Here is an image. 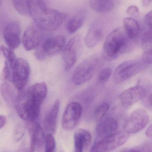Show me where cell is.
Segmentation results:
<instances>
[{"instance_id": "cell-38", "label": "cell", "mask_w": 152, "mask_h": 152, "mask_svg": "<svg viewBox=\"0 0 152 152\" xmlns=\"http://www.w3.org/2000/svg\"><path fill=\"white\" fill-rule=\"evenodd\" d=\"M152 0H143L142 4L144 7H148L151 4Z\"/></svg>"}, {"instance_id": "cell-16", "label": "cell", "mask_w": 152, "mask_h": 152, "mask_svg": "<svg viewBox=\"0 0 152 152\" xmlns=\"http://www.w3.org/2000/svg\"><path fill=\"white\" fill-rule=\"evenodd\" d=\"M104 35L102 25L98 22L91 25L85 37L86 45L89 48H93L98 45Z\"/></svg>"}, {"instance_id": "cell-34", "label": "cell", "mask_w": 152, "mask_h": 152, "mask_svg": "<svg viewBox=\"0 0 152 152\" xmlns=\"http://www.w3.org/2000/svg\"><path fill=\"white\" fill-rule=\"evenodd\" d=\"M152 12L151 11L148 12L144 18V22L145 24L148 26L151 30L152 29Z\"/></svg>"}, {"instance_id": "cell-26", "label": "cell", "mask_w": 152, "mask_h": 152, "mask_svg": "<svg viewBox=\"0 0 152 152\" xmlns=\"http://www.w3.org/2000/svg\"><path fill=\"white\" fill-rule=\"evenodd\" d=\"M109 104L106 102L102 103L97 105L94 111L95 118L99 121L103 118L109 111Z\"/></svg>"}, {"instance_id": "cell-7", "label": "cell", "mask_w": 152, "mask_h": 152, "mask_svg": "<svg viewBox=\"0 0 152 152\" xmlns=\"http://www.w3.org/2000/svg\"><path fill=\"white\" fill-rule=\"evenodd\" d=\"M12 82L18 91H21L26 86L30 74L28 62L23 58H17L12 68Z\"/></svg>"}, {"instance_id": "cell-23", "label": "cell", "mask_w": 152, "mask_h": 152, "mask_svg": "<svg viewBox=\"0 0 152 152\" xmlns=\"http://www.w3.org/2000/svg\"><path fill=\"white\" fill-rule=\"evenodd\" d=\"M142 47L144 53L143 61L145 63H151L152 36L151 30L145 33L142 41Z\"/></svg>"}, {"instance_id": "cell-25", "label": "cell", "mask_w": 152, "mask_h": 152, "mask_svg": "<svg viewBox=\"0 0 152 152\" xmlns=\"http://www.w3.org/2000/svg\"><path fill=\"white\" fill-rule=\"evenodd\" d=\"M1 51L2 53L4 58L6 59V61L8 62L12 69L17 60V58L15 53L13 52V50L10 49L9 47L8 48L2 45L1 46Z\"/></svg>"}, {"instance_id": "cell-17", "label": "cell", "mask_w": 152, "mask_h": 152, "mask_svg": "<svg viewBox=\"0 0 152 152\" xmlns=\"http://www.w3.org/2000/svg\"><path fill=\"white\" fill-rule=\"evenodd\" d=\"M26 123L31 141L35 147L41 148L44 143L45 139L43 129L35 121H26Z\"/></svg>"}, {"instance_id": "cell-14", "label": "cell", "mask_w": 152, "mask_h": 152, "mask_svg": "<svg viewBox=\"0 0 152 152\" xmlns=\"http://www.w3.org/2000/svg\"><path fill=\"white\" fill-rule=\"evenodd\" d=\"M65 42L63 36H55L46 39L40 48L46 57H52L60 53L64 48Z\"/></svg>"}, {"instance_id": "cell-13", "label": "cell", "mask_w": 152, "mask_h": 152, "mask_svg": "<svg viewBox=\"0 0 152 152\" xmlns=\"http://www.w3.org/2000/svg\"><path fill=\"white\" fill-rule=\"evenodd\" d=\"M21 27L18 22H10L4 28L3 37L5 43L10 49H18L21 43Z\"/></svg>"}, {"instance_id": "cell-31", "label": "cell", "mask_w": 152, "mask_h": 152, "mask_svg": "<svg viewBox=\"0 0 152 152\" xmlns=\"http://www.w3.org/2000/svg\"><path fill=\"white\" fill-rule=\"evenodd\" d=\"M112 74V70L109 67L103 69L98 75V80L101 83L106 82Z\"/></svg>"}, {"instance_id": "cell-37", "label": "cell", "mask_w": 152, "mask_h": 152, "mask_svg": "<svg viewBox=\"0 0 152 152\" xmlns=\"http://www.w3.org/2000/svg\"><path fill=\"white\" fill-rule=\"evenodd\" d=\"M145 135L147 137L151 139L152 137V127L151 125L149 127L145 132Z\"/></svg>"}, {"instance_id": "cell-6", "label": "cell", "mask_w": 152, "mask_h": 152, "mask_svg": "<svg viewBox=\"0 0 152 152\" xmlns=\"http://www.w3.org/2000/svg\"><path fill=\"white\" fill-rule=\"evenodd\" d=\"M145 64L143 61L129 60L122 62L114 71V82L120 84L136 75L143 69Z\"/></svg>"}, {"instance_id": "cell-15", "label": "cell", "mask_w": 152, "mask_h": 152, "mask_svg": "<svg viewBox=\"0 0 152 152\" xmlns=\"http://www.w3.org/2000/svg\"><path fill=\"white\" fill-rule=\"evenodd\" d=\"M118 128V123L112 117H104L99 121L96 127L97 136L103 138L117 133Z\"/></svg>"}, {"instance_id": "cell-41", "label": "cell", "mask_w": 152, "mask_h": 152, "mask_svg": "<svg viewBox=\"0 0 152 152\" xmlns=\"http://www.w3.org/2000/svg\"><path fill=\"white\" fill-rule=\"evenodd\" d=\"M0 51H1V46H0Z\"/></svg>"}, {"instance_id": "cell-5", "label": "cell", "mask_w": 152, "mask_h": 152, "mask_svg": "<svg viewBox=\"0 0 152 152\" xmlns=\"http://www.w3.org/2000/svg\"><path fill=\"white\" fill-rule=\"evenodd\" d=\"M129 138L128 134L117 132L94 143L90 152H111L122 146Z\"/></svg>"}, {"instance_id": "cell-8", "label": "cell", "mask_w": 152, "mask_h": 152, "mask_svg": "<svg viewBox=\"0 0 152 152\" xmlns=\"http://www.w3.org/2000/svg\"><path fill=\"white\" fill-rule=\"evenodd\" d=\"M149 116L146 110L137 109L130 114L124 125L125 132L127 134H135L144 129L149 122Z\"/></svg>"}, {"instance_id": "cell-29", "label": "cell", "mask_w": 152, "mask_h": 152, "mask_svg": "<svg viewBox=\"0 0 152 152\" xmlns=\"http://www.w3.org/2000/svg\"><path fill=\"white\" fill-rule=\"evenodd\" d=\"M7 61L4 62V66L1 74V79L4 82H12V71Z\"/></svg>"}, {"instance_id": "cell-28", "label": "cell", "mask_w": 152, "mask_h": 152, "mask_svg": "<svg viewBox=\"0 0 152 152\" xmlns=\"http://www.w3.org/2000/svg\"><path fill=\"white\" fill-rule=\"evenodd\" d=\"M27 130L26 122L19 124L15 129L13 138L15 142H18L23 138Z\"/></svg>"}, {"instance_id": "cell-11", "label": "cell", "mask_w": 152, "mask_h": 152, "mask_svg": "<svg viewBox=\"0 0 152 152\" xmlns=\"http://www.w3.org/2000/svg\"><path fill=\"white\" fill-rule=\"evenodd\" d=\"M147 90L143 86L137 85L124 90L120 95L119 100L122 106L129 107L145 98Z\"/></svg>"}, {"instance_id": "cell-27", "label": "cell", "mask_w": 152, "mask_h": 152, "mask_svg": "<svg viewBox=\"0 0 152 152\" xmlns=\"http://www.w3.org/2000/svg\"><path fill=\"white\" fill-rule=\"evenodd\" d=\"M15 10L21 15L25 16L29 15L27 0H12Z\"/></svg>"}, {"instance_id": "cell-19", "label": "cell", "mask_w": 152, "mask_h": 152, "mask_svg": "<svg viewBox=\"0 0 152 152\" xmlns=\"http://www.w3.org/2000/svg\"><path fill=\"white\" fill-rule=\"evenodd\" d=\"M74 148L73 152H84L92 141V136L88 131L79 129L74 135Z\"/></svg>"}, {"instance_id": "cell-20", "label": "cell", "mask_w": 152, "mask_h": 152, "mask_svg": "<svg viewBox=\"0 0 152 152\" xmlns=\"http://www.w3.org/2000/svg\"><path fill=\"white\" fill-rule=\"evenodd\" d=\"M85 17V13L83 11L79 12L74 14L67 21L66 30L70 34L76 33L84 25Z\"/></svg>"}, {"instance_id": "cell-12", "label": "cell", "mask_w": 152, "mask_h": 152, "mask_svg": "<svg viewBox=\"0 0 152 152\" xmlns=\"http://www.w3.org/2000/svg\"><path fill=\"white\" fill-rule=\"evenodd\" d=\"M42 31L35 24L31 25L26 29L22 38V45L26 50H32L40 46L43 39Z\"/></svg>"}, {"instance_id": "cell-18", "label": "cell", "mask_w": 152, "mask_h": 152, "mask_svg": "<svg viewBox=\"0 0 152 152\" xmlns=\"http://www.w3.org/2000/svg\"><path fill=\"white\" fill-rule=\"evenodd\" d=\"M59 106V100L57 99L44 120V127L49 134H54L56 131Z\"/></svg>"}, {"instance_id": "cell-22", "label": "cell", "mask_w": 152, "mask_h": 152, "mask_svg": "<svg viewBox=\"0 0 152 152\" xmlns=\"http://www.w3.org/2000/svg\"><path fill=\"white\" fill-rule=\"evenodd\" d=\"M89 4L93 10L100 13H105L114 9L115 0H89Z\"/></svg>"}, {"instance_id": "cell-9", "label": "cell", "mask_w": 152, "mask_h": 152, "mask_svg": "<svg viewBox=\"0 0 152 152\" xmlns=\"http://www.w3.org/2000/svg\"><path fill=\"white\" fill-rule=\"evenodd\" d=\"M82 113V107L77 102H71L66 106L62 118V128L72 130L79 122Z\"/></svg>"}, {"instance_id": "cell-1", "label": "cell", "mask_w": 152, "mask_h": 152, "mask_svg": "<svg viewBox=\"0 0 152 152\" xmlns=\"http://www.w3.org/2000/svg\"><path fill=\"white\" fill-rule=\"evenodd\" d=\"M47 91L46 84L41 82L30 86L18 95L14 105L18 116L26 121H35L39 116Z\"/></svg>"}, {"instance_id": "cell-30", "label": "cell", "mask_w": 152, "mask_h": 152, "mask_svg": "<svg viewBox=\"0 0 152 152\" xmlns=\"http://www.w3.org/2000/svg\"><path fill=\"white\" fill-rule=\"evenodd\" d=\"M35 146L30 138L28 141L23 142L17 152H34Z\"/></svg>"}, {"instance_id": "cell-35", "label": "cell", "mask_w": 152, "mask_h": 152, "mask_svg": "<svg viewBox=\"0 0 152 152\" xmlns=\"http://www.w3.org/2000/svg\"><path fill=\"white\" fill-rule=\"evenodd\" d=\"M145 104L146 107H147L148 109H151L152 108V96L151 94H150V96L147 97V98L145 99Z\"/></svg>"}, {"instance_id": "cell-24", "label": "cell", "mask_w": 152, "mask_h": 152, "mask_svg": "<svg viewBox=\"0 0 152 152\" xmlns=\"http://www.w3.org/2000/svg\"><path fill=\"white\" fill-rule=\"evenodd\" d=\"M125 31L130 39L135 38L139 34L140 27L137 21L132 18H126L123 20Z\"/></svg>"}, {"instance_id": "cell-21", "label": "cell", "mask_w": 152, "mask_h": 152, "mask_svg": "<svg viewBox=\"0 0 152 152\" xmlns=\"http://www.w3.org/2000/svg\"><path fill=\"white\" fill-rule=\"evenodd\" d=\"M9 82H4L1 87V93L4 100L7 104L10 105H15L18 95L16 91Z\"/></svg>"}, {"instance_id": "cell-3", "label": "cell", "mask_w": 152, "mask_h": 152, "mask_svg": "<svg viewBox=\"0 0 152 152\" xmlns=\"http://www.w3.org/2000/svg\"><path fill=\"white\" fill-rule=\"evenodd\" d=\"M131 40L124 28L112 31L106 37L103 45L104 56L109 59L115 58L130 49Z\"/></svg>"}, {"instance_id": "cell-40", "label": "cell", "mask_w": 152, "mask_h": 152, "mask_svg": "<svg viewBox=\"0 0 152 152\" xmlns=\"http://www.w3.org/2000/svg\"><path fill=\"white\" fill-rule=\"evenodd\" d=\"M2 3V0H0V6L1 5Z\"/></svg>"}, {"instance_id": "cell-4", "label": "cell", "mask_w": 152, "mask_h": 152, "mask_svg": "<svg viewBox=\"0 0 152 152\" xmlns=\"http://www.w3.org/2000/svg\"><path fill=\"white\" fill-rule=\"evenodd\" d=\"M100 61L96 56L85 60L77 66L72 77V82L76 86H79L89 81L97 71Z\"/></svg>"}, {"instance_id": "cell-32", "label": "cell", "mask_w": 152, "mask_h": 152, "mask_svg": "<svg viewBox=\"0 0 152 152\" xmlns=\"http://www.w3.org/2000/svg\"><path fill=\"white\" fill-rule=\"evenodd\" d=\"M120 152H151V148L148 145H145L132 149H127Z\"/></svg>"}, {"instance_id": "cell-36", "label": "cell", "mask_w": 152, "mask_h": 152, "mask_svg": "<svg viewBox=\"0 0 152 152\" xmlns=\"http://www.w3.org/2000/svg\"><path fill=\"white\" fill-rule=\"evenodd\" d=\"M6 123V118L3 115H0V129L2 128Z\"/></svg>"}, {"instance_id": "cell-2", "label": "cell", "mask_w": 152, "mask_h": 152, "mask_svg": "<svg viewBox=\"0 0 152 152\" xmlns=\"http://www.w3.org/2000/svg\"><path fill=\"white\" fill-rule=\"evenodd\" d=\"M27 1L29 15L43 31L57 30L67 19L66 13L47 8L43 0Z\"/></svg>"}, {"instance_id": "cell-39", "label": "cell", "mask_w": 152, "mask_h": 152, "mask_svg": "<svg viewBox=\"0 0 152 152\" xmlns=\"http://www.w3.org/2000/svg\"><path fill=\"white\" fill-rule=\"evenodd\" d=\"M45 152H55V149H48V150H45Z\"/></svg>"}, {"instance_id": "cell-33", "label": "cell", "mask_w": 152, "mask_h": 152, "mask_svg": "<svg viewBox=\"0 0 152 152\" xmlns=\"http://www.w3.org/2000/svg\"><path fill=\"white\" fill-rule=\"evenodd\" d=\"M139 9L137 6L132 5L128 8L126 13L130 16H136L139 14Z\"/></svg>"}, {"instance_id": "cell-10", "label": "cell", "mask_w": 152, "mask_h": 152, "mask_svg": "<svg viewBox=\"0 0 152 152\" xmlns=\"http://www.w3.org/2000/svg\"><path fill=\"white\" fill-rule=\"evenodd\" d=\"M82 39L80 35H76L71 38L63 50L62 58L66 70H70L75 65L77 58L78 50Z\"/></svg>"}]
</instances>
